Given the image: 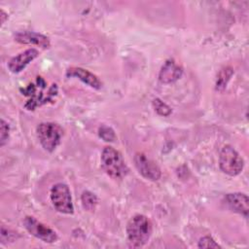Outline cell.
<instances>
[{"label": "cell", "mask_w": 249, "mask_h": 249, "mask_svg": "<svg viewBox=\"0 0 249 249\" xmlns=\"http://www.w3.org/2000/svg\"><path fill=\"white\" fill-rule=\"evenodd\" d=\"M46 89L47 83L42 77H37L35 83L29 84L24 89H22L24 95L29 96V99L24 105L25 108H27V110H34L49 101H53V97L57 94L56 85H52L50 90L47 92L45 91Z\"/></svg>", "instance_id": "1"}, {"label": "cell", "mask_w": 249, "mask_h": 249, "mask_svg": "<svg viewBox=\"0 0 249 249\" xmlns=\"http://www.w3.org/2000/svg\"><path fill=\"white\" fill-rule=\"evenodd\" d=\"M126 233L128 242L132 247L145 245L152 234L151 221L144 215H135L127 223Z\"/></svg>", "instance_id": "2"}, {"label": "cell", "mask_w": 249, "mask_h": 249, "mask_svg": "<svg viewBox=\"0 0 249 249\" xmlns=\"http://www.w3.org/2000/svg\"><path fill=\"white\" fill-rule=\"evenodd\" d=\"M101 165L103 170L113 179H122L128 172V167L122 154L110 146L105 147L102 151Z\"/></svg>", "instance_id": "3"}, {"label": "cell", "mask_w": 249, "mask_h": 249, "mask_svg": "<svg viewBox=\"0 0 249 249\" xmlns=\"http://www.w3.org/2000/svg\"><path fill=\"white\" fill-rule=\"evenodd\" d=\"M36 132L40 144L48 152H53L56 149L63 135L60 125L50 122L41 123L37 126Z\"/></svg>", "instance_id": "4"}, {"label": "cell", "mask_w": 249, "mask_h": 249, "mask_svg": "<svg viewBox=\"0 0 249 249\" xmlns=\"http://www.w3.org/2000/svg\"><path fill=\"white\" fill-rule=\"evenodd\" d=\"M219 165L224 173L230 176H235L242 171L244 161L232 146L226 145L220 152Z\"/></svg>", "instance_id": "5"}, {"label": "cell", "mask_w": 249, "mask_h": 249, "mask_svg": "<svg viewBox=\"0 0 249 249\" xmlns=\"http://www.w3.org/2000/svg\"><path fill=\"white\" fill-rule=\"evenodd\" d=\"M51 200L56 211L63 214H72L74 212L72 196L67 185L63 183L53 185L51 190Z\"/></svg>", "instance_id": "6"}, {"label": "cell", "mask_w": 249, "mask_h": 249, "mask_svg": "<svg viewBox=\"0 0 249 249\" xmlns=\"http://www.w3.org/2000/svg\"><path fill=\"white\" fill-rule=\"evenodd\" d=\"M23 225L29 233H31L33 236L37 237L38 239H41L44 242L53 243L55 242L58 238L54 231L39 222L34 217H25L23 220Z\"/></svg>", "instance_id": "7"}, {"label": "cell", "mask_w": 249, "mask_h": 249, "mask_svg": "<svg viewBox=\"0 0 249 249\" xmlns=\"http://www.w3.org/2000/svg\"><path fill=\"white\" fill-rule=\"evenodd\" d=\"M134 163L138 172L144 178L151 181H158L160 178L161 171L160 167L145 154L137 153L134 157Z\"/></svg>", "instance_id": "8"}, {"label": "cell", "mask_w": 249, "mask_h": 249, "mask_svg": "<svg viewBox=\"0 0 249 249\" xmlns=\"http://www.w3.org/2000/svg\"><path fill=\"white\" fill-rule=\"evenodd\" d=\"M38 55H39V52L36 49L34 48L27 49L24 52L11 58V60L8 63L9 70L12 73H19Z\"/></svg>", "instance_id": "9"}, {"label": "cell", "mask_w": 249, "mask_h": 249, "mask_svg": "<svg viewBox=\"0 0 249 249\" xmlns=\"http://www.w3.org/2000/svg\"><path fill=\"white\" fill-rule=\"evenodd\" d=\"M15 40L20 44L36 45L43 49H48L51 46L50 40L47 36L33 32V31H20L15 35Z\"/></svg>", "instance_id": "10"}, {"label": "cell", "mask_w": 249, "mask_h": 249, "mask_svg": "<svg viewBox=\"0 0 249 249\" xmlns=\"http://www.w3.org/2000/svg\"><path fill=\"white\" fill-rule=\"evenodd\" d=\"M66 76L68 78H71V77L78 78L83 83L87 84L88 86L95 89H99L102 87V82L98 79L97 76H95L93 73L89 72V70L83 69L81 67H71L67 69Z\"/></svg>", "instance_id": "11"}, {"label": "cell", "mask_w": 249, "mask_h": 249, "mask_svg": "<svg viewBox=\"0 0 249 249\" xmlns=\"http://www.w3.org/2000/svg\"><path fill=\"white\" fill-rule=\"evenodd\" d=\"M226 202L233 212L239 213L244 217L248 216L249 199L245 194H241V193L228 194L226 196Z\"/></svg>", "instance_id": "12"}, {"label": "cell", "mask_w": 249, "mask_h": 249, "mask_svg": "<svg viewBox=\"0 0 249 249\" xmlns=\"http://www.w3.org/2000/svg\"><path fill=\"white\" fill-rule=\"evenodd\" d=\"M183 73L182 68L177 65L173 59H168L162 65L159 79L162 84H170L177 81Z\"/></svg>", "instance_id": "13"}, {"label": "cell", "mask_w": 249, "mask_h": 249, "mask_svg": "<svg viewBox=\"0 0 249 249\" xmlns=\"http://www.w3.org/2000/svg\"><path fill=\"white\" fill-rule=\"evenodd\" d=\"M233 74V70L231 67H225L223 68L218 77H217V81H216V89L217 90H223L226 87L228 82L230 81L231 77Z\"/></svg>", "instance_id": "14"}, {"label": "cell", "mask_w": 249, "mask_h": 249, "mask_svg": "<svg viewBox=\"0 0 249 249\" xmlns=\"http://www.w3.org/2000/svg\"><path fill=\"white\" fill-rule=\"evenodd\" d=\"M82 204H83V207L88 210V211H92L95 209V206L97 205V202H98V199H97V196L92 194L91 192L89 191H85L83 194H82Z\"/></svg>", "instance_id": "15"}, {"label": "cell", "mask_w": 249, "mask_h": 249, "mask_svg": "<svg viewBox=\"0 0 249 249\" xmlns=\"http://www.w3.org/2000/svg\"><path fill=\"white\" fill-rule=\"evenodd\" d=\"M153 107L155 109V111L160 115V116H163V117H167L171 114L172 110L171 108L166 104L164 103L162 100H160V98H155L153 100Z\"/></svg>", "instance_id": "16"}, {"label": "cell", "mask_w": 249, "mask_h": 249, "mask_svg": "<svg viewBox=\"0 0 249 249\" xmlns=\"http://www.w3.org/2000/svg\"><path fill=\"white\" fill-rule=\"evenodd\" d=\"M98 135L106 142H114L116 140V134L112 127L108 125H101L98 128Z\"/></svg>", "instance_id": "17"}, {"label": "cell", "mask_w": 249, "mask_h": 249, "mask_svg": "<svg viewBox=\"0 0 249 249\" xmlns=\"http://www.w3.org/2000/svg\"><path fill=\"white\" fill-rule=\"evenodd\" d=\"M198 248H221V246L211 236L206 235L199 239Z\"/></svg>", "instance_id": "18"}, {"label": "cell", "mask_w": 249, "mask_h": 249, "mask_svg": "<svg viewBox=\"0 0 249 249\" xmlns=\"http://www.w3.org/2000/svg\"><path fill=\"white\" fill-rule=\"evenodd\" d=\"M9 132H10V126L8 123H6L4 120H1V123H0V145L1 146H4V144L8 141Z\"/></svg>", "instance_id": "19"}, {"label": "cell", "mask_w": 249, "mask_h": 249, "mask_svg": "<svg viewBox=\"0 0 249 249\" xmlns=\"http://www.w3.org/2000/svg\"><path fill=\"white\" fill-rule=\"evenodd\" d=\"M0 15H1L0 16V18H1V24H3L5 22V20H6V18H8V15L3 10H1Z\"/></svg>", "instance_id": "20"}]
</instances>
